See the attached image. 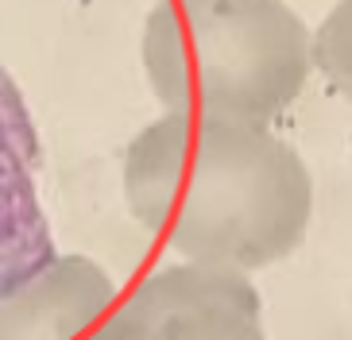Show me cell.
I'll return each mask as SVG.
<instances>
[{
	"mask_svg": "<svg viewBox=\"0 0 352 340\" xmlns=\"http://www.w3.org/2000/svg\"><path fill=\"white\" fill-rule=\"evenodd\" d=\"M124 205L178 259L263 271L294 256L314 220V178L267 124L163 113L132 135Z\"/></svg>",
	"mask_w": 352,
	"mask_h": 340,
	"instance_id": "1",
	"label": "cell"
},
{
	"mask_svg": "<svg viewBox=\"0 0 352 340\" xmlns=\"http://www.w3.org/2000/svg\"><path fill=\"white\" fill-rule=\"evenodd\" d=\"M163 113L275 124L314 73V31L287 0H159L140 39Z\"/></svg>",
	"mask_w": 352,
	"mask_h": 340,
	"instance_id": "2",
	"label": "cell"
},
{
	"mask_svg": "<svg viewBox=\"0 0 352 340\" xmlns=\"http://www.w3.org/2000/svg\"><path fill=\"white\" fill-rule=\"evenodd\" d=\"M89 340H267L263 298L244 271L182 259L116 298Z\"/></svg>",
	"mask_w": 352,
	"mask_h": 340,
	"instance_id": "3",
	"label": "cell"
},
{
	"mask_svg": "<svg viewBox=\"0 0 352 340\" xmlns=\"http://www.w3.org/2000/svg\"><path fill=\"white\" fill-rule=\"evenodd\" d=\"M116 298V282L101 263L51 256L0 286V340H89Z\"/></svg>",
	"mask_w": 352,
	"mask_h": 340,
	"instance_id": "4",
	"label": "cell"
},
{
	"mask_svg": "<svg viewBox=\"0 0 352 340\" xmlns=\"http://www.w3.org/2000/svg\"><path fill=\"white\" fill-rule=\"evenodd\" d=\"M314 70L352 104V0H337L314 31Z\"/></svg>",
	"mask_w": 352,
	"mask_h": 340,
	"instance_id": "5",
	"label": "cell"
}]
</instances>
